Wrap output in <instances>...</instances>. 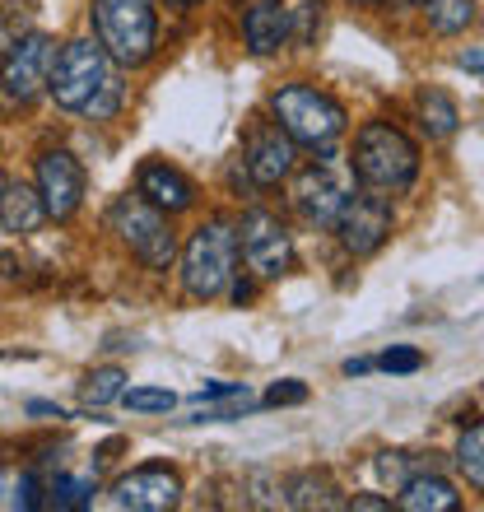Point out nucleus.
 <instances>
[{
    "mask_svg": "<svg viewBox=\"0 0 484 512\" xmlns=\"http://www.w3.org/2000/svg\"><path fill=\"white\" fill-rule=\"evenodd\" d=\"M89 24L94 42L121 70L149 66L159 52V0H94Z\"/></svg>",
    "mask_w": 484,
    "mask_h": 512,
    "instance_id": "nucleus-1",
    "label": "nucleus"
},
{
    "mask_svg": "<svg viewBox=\"0 0 484 512\" xmlns=\"http://www.w3.org/2000/svg\"><path fill=\"white\" fill-rule=\"evenodd\" d=\"M233 275H238V229H233V219H201L191 229L187 247H182V289L196 303H210V298L229 289Z\"/></svg>",
    "mask_w": 484,
    "mask_h": 512,
    "instance_id": "nucleus-2",
    "label": "nucleus"
},
{
    "mask_svg": "<svg viewBox=\"0 0 484 512\" xmlns=\"http://www.w3.org/2000/svg\"><path fill=\"white\" fill-rule=\"evenodd\" d=\"M350 168L368 191H405L419 177V145L401 126L363 122L359 135H354Z\"/></svg>",
    "mask_w": 484,
    "mask_h": 512,
    "instance_id": "nucleus-3",
    "label": "nucleus"
},
{
    "mask_svg": "<svg viewBox=\"0 0 484 512\" xmlns=\"http://www.w3.org/2000/svg\"><path fill=\"white\" fill-rule=\"evenodd\" d=\"M270 117L294 145H312V149L336 145L345 126H350L345 103L331 98L326 89H317V84H284V89H275L270 94Z\"/></svg>",
    "mask_w": 484,
    "mask_h": 512,
    "instance_id": "nucleus-4",
    "label": "nucleus"
},
{
    "mask_svg": "<svg viewBox=\"0 0 484 512\" xmlns=\"http://www.w3.org/2000/svg\"><path fill=\"white\" fill-rule=\"evenodd\" d=\"M354 196V168L350 159H340L331 145H322V159H312L303 173L294 177L289 187V201H294L298 219L308 229H331L340 215V205Z\"/></svg>",
    "mask_w": 484,
    "mask_h": 512,
    "instance_id": "nucleus-5",
    "label": "nucleus"
},
{
    "mask_svg": "<svg viewBox=\"0 0 484 512\" xmlns=\"http://www.w3.org/2000/svg\"><path fill=\"white\" fill-rule=\"evenodd\" d=\"M112 229H117V238L126 247H131V256L140 261L145 270H168L177 256V233H173V215H163L159 205H149L140 191H126V196H117V205H112Z\"/></svg>",
    "mask_w": 484,
    "mask_h": 512,
    "instance_id": "nucleus-6",
    "label": "nucleus"
},
{
    "mask_svg": "<svg viewBox=\"0 0 484 512\" xmlns=\"http://www.w3.org/2000/svg\"><path fill=\"white\" fill-rule=\"evenodd\" d=\"M108 75H112L108 52H103L94 38H75L52 56V70H47V89H42V94H52V103L61 112H84L89 98L108 84Z\"/></svg>",
    "mask_w": 484,
    "mask_h": 512,
    "instance_id": "nucleus-7",
    "label": "nucleus"
},
{
    "mask_svg": "<svg viewBox=\"0 0 484 512\" xmlns=\"http://www.w3.org/2000/svg\"><path fill=\"white\" fill-rule=\"evenodd\" d=\"M56 42L47 33H24L0 52V103L5 108H28L33 98L47 89V70H52Z\"/></svg>",
    "mask_w": 484,
    "mask_h": 512,
    "instance_id": "nucleus-8",
    "label": "nucleus"
},
{
    "mask_svg": "<svg viewBox=\"0 0 484 512\" xmlns=\"http://www.w3.org/2000/svg\"><path fill=\"white\" fill-rule=\"evenodd\" d=\"M238 229V252L247 261L256 280H280L294 270V238L289 229L280 224V215H270V210H247Z\"/></svg>",
    "mask_w": 484,
    "mask_h": 512,
    "instance_id": "nucleus-9",
    "label": "nucleus"
},
{
    "mask_svg": "<svg viewBox=\"0 0 484 512\" xmlns=\"http://www.w3.org/2000/svg\"><path fill=\"white\" fill-rule=\"evenodd\" d=\"M331 229L340 233V247L350 256H373V252H382V243L396 229V210H391L387 191H363V196L354 191L350 201L340 205Z\"/></svg>",
    "mask_w": 484,
    "mask_h": 512,
    "instance_id": "nucleus-10",
    "label": "nucleus"
},
{
    "mask_svg": "<svg viewBox=\"0 0 484 512\" xmlns=\"http://www.w3.org/2000/svg\"><path fill=\"white\" fill-rule=\"evenodd\" d=\"M33 177H38V201L47 210V219L56 224H70L84 205V163L70 154V149H42L38 163H33Z\"/></svg>",
    "mask_w": 484,
    "mask_h": 512,
    "instance_id": "nucleus-11",
    "label": "nucleus"
},
{
    "mask_svg": "<svg viewBox=\"0 0 484 512\" xmlns=\"http://www.w3.org/2000/svg\"><path fill=\"white\" fill-rule=\"evenodd\" d=\"M242 173H247V182L261 191L280 187L284 177L294 173V140L280 131L275 122H266V117H252V126H247V135H242Z\"/></svg>",
    "mask_w": 484,
    "mask_h": 512,
    "instance_id": "nucleus-12",
    "label": "nucleus"
},
{
    "mask_svg": "<svg viewBox=\"0 0 484 512\" xmlns=\"http://www.w3.org/2000/svg\"><path fill=\"white\" fill-rule=\"evenodd\" d=\"M108 494L126 512H168L182 503V480H177L173 466L149 461V466H135V471L117 475Z\"/></svg>",
    "mask_w": 484,
    "mask_h": 512,
    "instance_id": "nucleus-13",
    "label": "nucleus"
},
{
    "mask_svg": "<svg viewBox=\"0 0 484 512\" xmlns=\"http://www.w3.org/2000/svg\"><path fill=\"white\" fill-rule=\"evenodd\" d=\"M135 191H140L149 205H159L163 215H187L191 205H196V182H191L182 168H173V163H163V159L140 163Z\"/></svg>",
    "mask_w": 484,
    "mask_h": 512,
    "instance_id": "nucleus-14",
    "label": "nucleus"
},
{
    "mask_svg": "<svg viewBox=\"0 0 484 512\" xmlns=\"http://www.w3.org/2000/svg\"><path fill=\"white\" fill-rule=\"evenodd\" d=\"M242 42L252 56H275L289 42V10L280 0H256L252 10L242 14Z\"/></svg>",
    "mask_w": 484,
    "mask_h": 512,
    "instance_id": "nucleus-15",
    "label": "nucleus"
},
{
    "mask_svg": "<svg viewBox=\"0 0 484 512\" xmlns=\"http://www.w3.org/2000/svg\"><path fill=\"white\" fill-rule=\"evenodd\" d=\"M396 503H401L405 512H452L461 503V494H457V485H452L447 475H438V466H433V471L410 475V480L396 489Z\"/></svg>",
    "mask_w": 484,
    "mask_h": 512,
    "instance_id": "nucleus-16",
    "label": "nucleus"
},
{
    "mask_svg": "<svg viewBox=\"0 0 484 512\" xmlns=\"http://www.w3.org/2000/svg\"><path fill=\"white\" fill-rule=\"evenodd\" d=\"M42 224H47V210H42L38 191L24 187V182H5V191H0V229L14 233V238H33Z\"/></svg>",
    "mask_w": 484,
    "mask_h": 512,
    "instance_id": "nucleus-17",
    "label": "nucleus"
},
{
    "mask_svg": "<svg viewBox=\"0 0 484 512\" xmlns=\"http://www.w3.org/2000/svg\"><path fill=\"white\" fill-rule=\"evenodd\" d=\"M284 503L289 508H303V512H312V508H345V499H340V489H336V480L326 471H303V475H289L284 480Z\"/></svg>",
    "mask_w": 484,
    "mask_h": 512,
    "instance_id": "nucleus-18",
    "label": "nucleus"
},
{
    "mask_svg": "<svg viewBox=\"0 0 484 512\" xmlns=\"http://www.w3.org/2000/svg\"><path fill=\"white\" fill-rule=\"evenodd\" d=\"M415 112H419V126H424V135H429V140H452V135L461 131L457 98L443 94V89H419Z\"/></svg>",
    "mask_w": 484,
    "mask_h": 512,
    "instance_id": "nucleus-19",
    "label": "nucleus"
},
{
    "mask_svg": "<svg viewBox=\"0 0 484 512\" xmlns=\"http://www.w3.org/2000/svg\"><path fill=\"white\" fill-rule=\"evenodd\" d=\"M98 494V475H56L47 480V494H42V508L56 512H84Z\"/></svg>",
    "mask_w": 484,
    "mask_h": 512,
    "instance_id": "nucleus-20",
    "label": "nucleus"
},
{
    "mask_svg": "<svg viewBox=\"0 0 484 512\" xmlns=\"http://www.w3.org/2000/svg\"><path fill=\"white\" fill-rule=\"evenodd\" d=\"M419 10L438 38H457L475 24V0H419Z\"/></svg>",
    "mask_w": 484,
    "mask_h": 512,
    "instance_id": "nucleus-21",
    "label": "nucleus"
},
{
    "mask_svg": "<svg viewBox=\"0 0 484 512\" xmlns=\"http://www.w3.org/2000/svg\"><path fill=\"white\" fill-rule=\"evenodd\" d=\"M457 466H461V475H466V485H471V489H484V429H480V424L461 429Z\"/></svg>",
    "mask_w": 484,
    "mask_h": 512,
    "instance_id": "nucleus-22",
    "label": "nucleus"
},
{
    "mask_svg": "<svg viewBox=\"0 0 484 512\" xmlns=\"http://www.w3.org/2000/svg\"><path fill=\"white\" fill-rule=\"evenodd\" d=\"M419 471H433V452H429V461H415L410 452H377V475H382V485L401 489L405 480Z\"/></svg>",
    "mask_w": 484,
    "mask_h": 512,
    "instance_id": "nucleus-23",
    "label": "nucleus"
},
{
    "mask_svg": "<svg viewBox=\"0 0 484 512\" xmlns=\"http://www.w3.org/2000/svg\"><path fill=\"white\" fill-rule=\"evenodd\" d=\"M117 401L126 410H135V415H168L177 405V396L168 387H121Z\"/></svg>",
    "mask_w": 484,
    "mask_h": 512,
    "instance_id": "nucleus-24",
    "label": "nucleus"
},
{
    "mask_svg": "<svg viewBox=\"0 0 484 512\" xmlns=\"http://www.w3.org/2000/svg\"><path fill=\"white\" fill-rule=\"evenodd\" d=\"M121 387H126V373H121L117 364L94 368V373L84 378V401L94 405V410H103V405H112L121 396Z\"/></svg>",
    "mask_w": 484,
    "mask_h": 512,
    "instance_id": "nucleus-25",
    "label": "nucleus"
},
{
    "mask_svg": "<svg viewBox=\"0 0 484 512\" xmlns=\"http://www.w3.org/2000/svg\"><path fill=\"white\" fill-rule=\"evenodd\" d=\"M322 10H326V0H308V5L289 10V38H294L298 47H312V42H317V33H322Z\"/></svg>",
    "mask_w": 484,
    "mask_h": 512,
    "instance_id": "nucleus-26",
    "label": "nucleus"
},
{
    "mask_svg": "<svg viewBox=\"0 0 484 512\" xmlns=\"http://www.w3.org/2000/svg\"><path fill=\"white\" fill-rule=\"evenodd\" d=\"M42 494H47L42 475L38 471H19V475H14V489H10V508L14 512H38L42 508Z\"/></svg>",
    "mask_w": 484,
    "mask_h": 512,
    "instance_id": "nucleus-27",
    "label": "nucleus"
},
{
    "mask_svg": "<svg viewBox=\"0 0 484 512\" xmlns=\"http://www.w3.org/2000/svg\"><path fill=\"white\" fill-rule=\"evenodd\" d=\"M373 368L405 378V373H419V368H424V354H419L415 345H391V350H382V354L373 359Z\"/></svg>",
    "mask_w": 484,
    "mask_h": 512,
    "instance_id": "nucleus-28",
    "label": "nucleus"
},
{
    "mask_svg": "<svg viewBox=\"0 0 484 512\" xmlns=\"http://www.w3.org/2000/svg\"><path fill=\"white\" fill-rule=\"evenodd\" d=\"M117 108H121V75L112 70L108 84H103V89H98V94L89 98L84 117H94V122H108V117H117Z\"/></svg>",
    "mask_w": 484,
    "mask_h": 512,
    "instance_id": "nucleus-29",
    "label": "nucleus"
},
{
    "mask_svg": "<svg viewBox=\"0 0 484 512\" xmlns=\"http://www.w3.org/2000/svg\"><path fill=\"white\" fill-rule=\"evenodd\" d=\"M252 410V396H233L229 405H210V410H196L191 415V424H229V419L247 415Z\"/></svg>",
    "mask_w": 484,
    "mask_h": 512,
    "instance_id": "nucleus-30",
    "label": "nucleus"
},
{
    "mask_svg": "<svg viewBox=\"0 0 484 512\" xmlns=\"http://www.w3.org/2000/svg\"><path fill=\"white\" fill-rule=\"evenodd\" d=\"M308 401V382H298V378H284V382H270L266 387V405H303Z\"/></svg>",
    "mask_w": 484,
    "mask_h": 512,
    "instance_id": "nucleus-31",
    "label": "nucleus"
},
{
    "mask_svg": "<svg viewBox=\"0 0 484 512\" xmlns=\"http://www.w3.org/2000/svg\"><path fill=\"white\" fill-rule=\"evenodd\" d=\"M24 5H0V52L10 47L14 38H24Z\"/></svg>",
    "mask_w": 484,
    "mask_h": 512,
    "instance_id": "nucleus-32",
    "label": "nucleus"
},
{
    "mask_svg": "<svg viewBox=\"0 0 484 512\" xmlns=\"http://www.w3.org/2000/svg\"><path fill=\"white\" fill-rule=\"evenodd\" d=\"M233 396H247V387L242 382H205L196 391V401H233Z\"/></svg>",
    "mask_w": 484,
    "mask_h": 512,
    "instance_id": "nucleus-33",
    "label": "nucleus"
},
{
    "mask_svg": "<svg viewBox=\"0 0 484 512\" xmlns=\"http://www.w3.org/2000/svg\"><path fill=\"white\" fill-rule=\"evenodd\" d=\"M224 294L233 298V308H247V303H252V298H256V284H252V280H242V275H233V280H229V289H224Z\"/></svg>",
    "mask_w": 484,
    "mask_h": 512,
    "instance_id": "nucleus-34",
    "label": "nucleus"
},
{
    "mask_svg": "<svg viewBox=\"0 0 484 512\" xmlns=\"http://www.w3.org/2000/svg\"><path fill=\"white\" fill-rule=\"evenodd\" d=\"M345 508H363V512H382V508H391V499H377V494H354V499H345Z\"/></svg>",
    "mask_w": 484,
    "mask_h": 512,
    "instance_id": "nucleus-35",
    "label": "nucleus"
},
{
    "mask_svg": "<svg viewBox=\"0 0 484 512\" xmlns=\"http://www.w3.org/2000/svg\"><path fill=\"white\" fill-rule=\"evenodd\" d=\"M28 415H47V419H70L61 405H52V401H28Z\"/></svg>",
    "mask_w": 484,
    "mask_h": 512,
    "instance_id": "nucleus-36",
    "label": "nucleus"
},
{
    "mask_svg": "<svg viewBox=\"0 0 484 512\" xmlns=\"http://www.w3.org/2000/svg\"><path fill=\"white\" fill-rule=\"evenodd\" d=\"M461 70H471L475 80H480V70H484V56H480V47H466V52H461Z\"/></svg>",
    "mask_w": 484,
    "mask_h": 512,
    "instance_id": "nucleus-37",
    "label": "nucleus"
},
{
    "mask_svg": "<svg viewBox=\"0 0 484 512\" xmlns=\"http://www.w3.org/2000/svg\"><path fill=\"white\" fill-rule=\"evenodd\" d=\"M10 489H14V471L0 466V508H10Z\"/></svg>",
    "mask_w": 484,
    "mask_h": 512,
    "instance_id": "nucleus-38",
    "label": "nucleus"
},
{
    "mask_svg": "<svg viewBox=\"0 0 484 512\" xmlns=\"http://www.w3.org/2000/svg\"><path fill=\"white\" fill-rule=\"evenodd\" d=\"M14 270H19V261H14V252H10V247H0V284L10 280Z\"/></svg>",
    "mask_w": 484,
    "mask_h": 512,
    "instance_id": "nucleus-39",
    "label": "nucleus"
},
{
    "mask_svg": "<svg viewBox=\"0 0 484 512\" xmlns=\"http://www.w3.org/2000/svg\"><path fill=\"white\" fill-rule=\"evenodd\" d=\"M373 373V359H345V378H363Z\"/></svg>",
    "mask_w": 484,
    "mask_h": 512,
    "instance_id": "nucleus-40",
    "label": "nucleus"
},
{
    "mask_svg": "<svg viewBox=\"0 0 484 512\" xmlns=\"http://www.w3.org/2000/svg\"><path fill=\"white\" fill-rule=\"evenodd\" d=\"M168 5H177V10H191V5H201V0H168Z\"/></svg>",
    "mask_w": 484,
    "mask_h": 512,
    "instance_id": "nucleus-41",
    "label": "nucleus"
},
{
    "mask_svg": "<svg viewBox=\"0 0 484 512\" xmlns=\"http://www.w3.org/2000/svg\"><path fill=\"white\" fill-rule=\"evenodd\" d=\"M354 5H363V10H377V5H382V0H354Z\"/></svg>",
    "mask_w": 484,
    "mask_h": 512,
    "instance_id": "nucleus-42",
    "label": "nucleus"
},
{
    "mask_svg": "<svg viewBox=\"0 0 484 512\" xmlns=\"http://www.w3.org/2000/svg\"><path fill=\"white\" fill-rule=\"evenodd\" d=\"M405 5H419V0H405Z\"/></svg>",
    "mask_w": 484,
    "mask_h": 512,
    "instance_id": "nucleus-43",
    "label": "nucleus"
},
{
    "mask_svg": "<svg viewBox=\"0 0 484 512\" xmlns=\"http://www.w3.org/2000/svg\"><path fill=\"white\" fill-rule=\"evenodd\" d=\"M0 191H5V177H0Z\"/></svg>",
    "mask_w": 484,
    "mask_h": 512,
    "instance_id": "nucleus-44",
    "label": "nucleus"
}]
</instances>
